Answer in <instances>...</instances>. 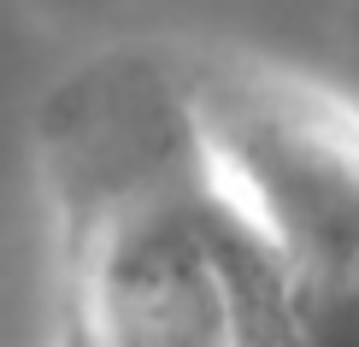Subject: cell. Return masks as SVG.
<instances>
[{
    "label": "cell",
    "instance_id": "cell-1",
    "mask_svg": "<svg viewBox=\"0 0 359 347\" xmlns=\"http://www.w3.org/2000/svg\"><path fill=\"white\" fill-rule=\"evenodd\" d=\"M77 347H242L212 247V159L201 135L100 200Z\"/></svg>",
    "mask_w": 359,
    "mask_h": 347
}]
</instances>
